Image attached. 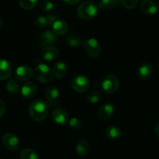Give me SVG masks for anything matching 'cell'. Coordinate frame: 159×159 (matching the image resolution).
Returning <instances> with one entry per match:
<instances>
[{
    "mask_svg": "<svg viewBox=\"0 0 159 159\" xmlns=\"http://www.w3.org/2000/svg\"><path fill=\"white\" fill-rule=\"evenodd\" d=\"M6 89L9 93H17L20 89V85L17 82V81H16L15 79H10V80L8 81V82L6 85Z\"/></svg>",
    "mask_w": 159,
    "mask_h": 159,
    "instance_id": "23",
    "label": "cell"
},
{
    "mask_svg": "<svg viewBox=\"0 0 159 159\" xmlns=\"http://www.w3.org/2000/svg\"><path fill=\"white\" fill-rule=\"evenodd\" d=\"M102 90L107 94H113L116 93L120 86V82L118 78L114 75H108L105 76L101 84Z\"/></svg>",
    "mask_w": 159,
    "mask_h": 159,
    "instance_id": "4",
    "label": "cell"
},
{
    "mask_svg": "<svg viewBox=\"0 0 159 159\" xmlns=\"http://www.w3.org/2000/svg\"><path fill=\"white\" fill-rule=\"evenodd\" d=\"M66 40L68 44H69L70 46L71 47H78L79 46V45L82 44V39H81L79 36L75 35V34L68 36V37H67Z\"/></svg>",
    "mask_w": 159,
    "mask_h": 159,
    "instance_id": "26",
    "label": "cell"
},
{
    "mask_svg": "<svg viewBox=\"0 0 159 159\" xmlns=\"http://www.w3.org/2000/svg\"><path fill=\"white\" fill-rule=\"evenodd\" d=\"M47 18H48V25L50 24H53V23H54L56 20V16L53 15V14H49L48 16H47Z\"/></svg>",
    "mask_w": 159,
    "mask_h": 159,
    "instance_id": "33",
    "label": "cell"
},
{
    "mask_svg": "<svg viewBox=\"0 0 159 159\" xmlns=\"http://www.w3.org/2000/svg\"><path fill=\"white\" fill-rule=\"evenodd\" d=\"M101 98V93L99 90H93L89 93L87 96V99L91 103H96L99 101Z\"/></svg>",
    "mask_w": 159,
    "mask_h": 159,
    "instance_id": "25",
    "label": "cell"
},
{
    "mask_svg": "<svg viewBox=\"0 0 159 159\" xmlns=\"http://www.w3.org/2000/svg\"><path fill=\"white\" fill-rule=\"evenodd\" d=\"M44 1H49V0H44Z\"/></svg>",
    "mask_w": 159,
    "mask_h": 159,
    "instance_id": "39",
    "label": "cell"
},
{
    "mask_svg": "<svg viewBox=\"0 0 159 159\" xmlns=\"http://www.w3.org/2000/svg\"><path fill=\"white\" fill-rule=\"evenodd\" d=\"M6 113V105L2 99H0V117L3 116Z\"/></svg>",
    "mask_w": 159,
    "mask_h": 159,
    "instance_id": "32",
    "label": "cell"
},
{
    "mask_svg": "<svg viewBox=\"0 0 159 159\" xmlns=\"http://www.w3.org/2000/svg\"><path fill=\"white\" fill-rule=\"evenodd\" d=\"M38 0H19V3L21 8L26 10L34 9L37 5Z\"/></svg>",
    "mask_w": 159,
    "mask_h": 159,
    "instance_id": "24",
    "label": "cell"
},
{
    "mask_svg": "<svg viewBox=\"0 0 159 159\" xmlns=\"http://www.w3.org/2000/svg\"><path fill=\"white\" fill-rule=\"evenodd\" d=\"M45 96L50 102H54L59 96V90L55 85H51L46 90Z\"/></svg>",
    "mask_w": 159,
    "mask_h": 159,
    "instance_id": "21",
    "label": "cell"
},
{
    "mask_svg": "<svg viewBox=\"0 0 159 159\" xmlns=\"http://www.w3.org/2000/svg\"><path fill=\"white\" fill-rule=\"evenodd\" d=\"M67 71H68V68L65 62L57 61L54 64V68H53V74L57 79H60L65 77Z\"/></svg>",
    "mask_w": 159,
    "mask_h": 159,
    "instance_id": "17",
    "label": "cell"
},
{
    "mask_svg": "<svg viewBox=\"0 0 159 159\" xmlns=\"http://www.w3.org/2000/svg\"><path fill=\"white\" fill-rule=\"evenodd\" d=\"M105 134L107 138L113 141H116L120 139L122 136V131L120 129L116 126H110L105 130Z\"/></svg>",
    "mask_w": 159,
    "mask_h": 159,
    "instance_id": "19",
    "label": "cell"
},
{
    "mask_svg": "<svg viewBox=\"0 0 159 159\" xmlns=\"http://www.w3.org/2000/svg\"><path fill=\"white\" fill-rule=\"evenodd\" d=\"M33 74L34 72L30 67L27 66V65H22L16 68L15 76L18 80L26 81L32 78Z\"/></svg>",
    "mask_w": 159,
    "mask_h": 159,
    "instance_id": "10",
    "label": "cell"
},
{
    "mask_svg": "<svg viewBox=\"0 0 159 159\" xmlns=\"http://www.w3.org/2000/svg\"><path fill=\"white\" fill-rule=\"evenodd\" d=\"M123 6L128 9H132L137 6L139 0H120Z\"/></svg>",
    "mask_w": 159,
    "mask_h": 159,
    "instance_id": "30",
    "label": "cell"
},
{
    "mask_svg": "<svg viewBox=\"0 0 159 159\" xmlns=\"http://www.w3.org/2000/svg\"><path fill=\"white\" fill-rule=\"evenodd\" d=\"M155 135L157 136V138H159V122L156 124V126H155Z\"/></svg>",
    "mask_w": 159,
    "mask_h": 159,
    "instance_id": "35",
    "label": "cell"
},
{
    "mask_svg": "<svg viewBox=\"0 0 159 159\" xmlns=\"http://www.w3.org/2000/svg\"><path fill=\"white\" fill-rule=\"evenodd\" d=\"M2 142L6 148L12 151L17 150L20 145L18 138L12 133L6 134L2 138Z\"/></svg>",
    "mask_w": 159,
    "mask_h": 159,
    "instance_id": "8",
    "label": "cell"
},
{
    "mask_svg": "<svg viewBox=\"0 0 159 159\" xmlns=\"http://www.w3.org/2000/svg\"><path fill=\"white\" fill-rule=\"evenodd\" d=\"M114 113V107L112 104L107 103L100 107L98 110V116L101 120H109L113 116Z\"/></svg>",
    "mask_w": 159,
    "mask_h": 159,
    "instance_id": "14",
    "label": "cell"
},
{
    "mask_svg": "<svg viewBox=\"0 0 159 159\" xmlns=\"http://www.w3.org/2000/svg\"><path fill=\"white\" fill-rule=\"evenodd\" d=\"M20 159H38V155L32 148H24L20 153Z\"/></svg>",
    "mask_w": 159,
    "mask_h": 159,
    "instance_id": "22",
    "label": "cell"
},
{
    "mask_svg": "<svg viewBox=\"0 0 159 159\" xmlns=\"http://www.w3.org/2000/svg\"><path fill=\"white\" fill-rule=\"evenodd\" d=\"M57 40L55 34L50 30L43 31L42 34H40V37H38L37 43L40 47H48L51 44H53L54 42Z\"/></svg>",
    "mask_w": 159,
    "mask_h": 159,
    "instance_id": "7",
    "label": "cell"
},
{
    "mask_svg": "<svg viewBox=\"0 0 159 159\" xmlns=\"http://www.w3.org/2000/svg\"><path fill=\"white\" fill-rule=\"evenodd\" d=\"M118 0H101L99 2V8L102 9H109L117 5Z\"/></svg>",
    "mask_w": 159,
    "mask_h": 159,
    "instance_id": "27",
    "label": "cell"
},
{
    "mask_svg": "<svg viewBox=\"0 0 159 159\" xmlns=\"http://www.w3.org/2000/svg\"><path fill=\"white\" fill-rule=\"evenodd\" d=\"M36 26L38 27H44L48 25V20L47 16H39L35 20Z\"/></svg>",
    "mask_w": 159,
    "mask_h": 159,
    "instance_id": "28",
    "label": "cell"
},
{
    "mask_svg": "<svg viewBox=\"0 0 159 159\" xmlns=\"http://www.w3.org/2000/svg\"><path fill=\"white\" fill-rule=\"evenodd\" d=\"M37 91V86L34 82H29L25 83L21 88V95L25 99H30L35 96Z\"/></svg>",
    "mask_w": 159,
    "mask_h": 159,
    "instance_id": "12",
    "label": "cell"
},
{
    "mask_svg": "<svg viewBox=\"0 0 159 159\" xmlns=\"http://www.w3.org/2000/svg\"><path fill=\"white\" fill-rule=\"evenodd\" d=\"M36 79L42 83H48L54 79V74L51 68L45 64H39L35 68Z\"/></svg>",
    "mask_w": 159,
    "mask_h": 159,
    "instance_id": "3",
    "label": "cell"
},
{
    "mask_svg": "<svg viewBox=\"0 0 159 159\" xmlns=\"http://www.w3.org/2000/svg\"><path fill=\"white\" fill-rule=\"evenodd\" d=\"M158 6V8L159 9V1H158V6Z\"/></svg>",
    "mask_w": 159,
    "mask_h": 159,
    "instance_id": "37",
    "label": "cell"
},
{
    "mask_svg": "<svg viewBox=\"0 0 159 159\" xmlns=\"http://www.w3.org/2000/svg\"><path fill=\"white\" fill-rule=\"evenodd\" d=\"M65 2L68 3V4H76V3L79 2L81 0H63Z\"/></svg>",
    "mask_w": 159,
    "mask_h": 159,
    "instance_id": "34",
    "label": "cell"
},
{
    "mask_svg": "<svg viewBox=\"0 0 159 159\" xmlns=\"http://www.w3.org/2000/svg\"><path fill=\"white\" fill-rule=\"evenodd\" d=\"M84 48L89 56L97 57L101 54V47L99 41L94 38H90L84 42Z\"/></svg>",
    "mask_w": 159,
    "mask_h": 159,
    "instance_id": "5",
    "label": "cell"
},
{
    "mask_svg": "<svg viewBox=\"0 0 159 159\" xmlns=\"http://www.w3.org/2000/svg\"><path fill=\"white\" fill-rule=\"evenodd\" d=\"M153 73V68L148 63H142L138 67L137 75L141 81H146L151 78Z\"/></svg>",
    "mask_w": 159,
    "mask_h": 159,
    "instance_id": "9",
    "label": "cell"
},
{
    "mask_svg": "<svg viewBox=\"0 0 159 159\" xmlns=\"http://www.w3.org/2000/svg\"><path fill=\"white\" fill-rule=\"evenodd\" d=\"M59 51L55 47L48 46L45 47L41 51V57L47 61H51L57 57Z\"/></svg>",
    "mask_w": 159,
    "mask_h": 159,
    "instance_id": "15",
    "label": "cell"
},
{
    "mask_svg": "<svg viewBox=\"0 0 159 159\" xmlns=\"http://www.w3.org/2000/svg\"><path fill=\"white\" fill-rule=\"evenodd\" d=\"M158 69H159V61H158Z\"/></svg>",
    "mask_w": 159,
    "mask_h": 159,
    "instance_id": "38",
    "label": "cell"
},
{
    "mask_svg": "<svg viewBox=\"0 0 159 159\" xmlns=\"http://www.w3.org/2000/svg\"><path fill=\"white\" fill-rule=\"evenodd\" d=\"M140 9L143 13L147 15H154L157 12L158 6L152 0H144L140 5Z\"/></svg>",
    "mask_w": 159,
    "mask_h": 159,
    "instance_id": "13",
    "label": "cell"
},
{
    "mask_svg": "<svg viewBox=\"0 0 159 159\" xmlns=\"http://www.w3.org/2000/svg\"><path fill=\"white\" fill-rule=\"evenodd\" d=\"M52 120L59 125H64L68 120V113L63 109H56L52 112Z\"/></svg>",
    "mask_w": 159,
    "mask_h": 159,
    "instance_id": "11",
    "label": "cell"
},
{
    "mask_svg": "<svg viewBox=\"0 0 159 159\" xmlns=\"http://www.w3.org/2000/svg\"><path fill=\"white\" fill-rule=\"evenodd\" d=\"M2 20L1 17H0V26H1V25H2Z\"/></svg>",
    "mask_w": 159,
    "mask_h": 159,
    "instance_id": "36",
    "label": "cell"
},
{
    "mask_svg": "<svg viewBox=\"0 0 159 159\" xmlns=\"http://www.w3.org/2000/svg\"><path fill=\"white\" fill-rule=\"evenodd\" d=\"M52 28L55 35H64L68 30V24L64 20H57L53 23Z\"/></svg>",
    "mask_w": 159,
    "mask_h": 159,
    "instance_id": "18",
    "label": "cell"
},
{
    "mask_svg": "<svg viewBox=\"0 0 159 159\" xmlns=\"http://www.w3.org/2000/svg\"><path fill=\"white\" fill-rule=\"evenodd\" d=\"M69 126L72 130H79L82 128V122L79 120V119L75 117H73L69 121Z\"/></svg>",
    "mask_w": 159,
    "mask_h": 159,
    "instance_id": "29",
    "label": "cell"
},
{
    "mask_svg": "<svg viewBox=\"0 0 159 159\" xmlns=\"http://www.w3.org/2000/svg\"><path fill=\"white\" fill-rule=\"evenodd\" d=\"M78 16L83 20H90L98 13V6L92 1H84L81 3L77 9Z\"/></svg>",
    "mask_w": 159,
    "mask_h": 159,
    "instance_id": "2",
    "label": "cell"
},
{
    "mask_svg": "<svg viewBox=\"0 0 159 159\" xmlns=\"http://www.w3.org/2000/svg\"><path fill=\"white\" fill-rule=\"evenodd\" d=\"M89 85V80L88 78L84 75L75 76L71 82V87L76 93H84L88 90Z\"/></svg>",
    "mask_w": 159,
    "mask_h": 159,
    "instance_id": "6",
    "label": "cell"
},
{
    "mask_svg": "<svg viewBox=\"0 0 159 159\" xmlns=\"http://www.w3.org/2000/svg\"><path fill=\"white\" fill-rule=\"evenodd\" d=\"M40 8L43 12H48L54 9V4L50 1H43L40 3Z\"/></svg>",
    "mask_w": 159,
    "mask_h": 159,
    "instance_id": "31",
    "label": "cell"
},
{
    "mask_svg": "<svg viewBox=\"0 0 159 159\" xmlns=\"http://www.w3.org/2000/svg\"><path fill=\"white\" fill-rule=\"evenodd\" d=\"M90 147L89 143L85 140L79 141L76 145V152L77 154L81 157H85L89 154Z\"/></svg>",
    "mask_w": 159,
    "mask_h": 159,
    "instance_id": "20",
    "label": "cell"
},
{
    "mask_svg": "<svg viewBox=\"0 0 159 159\" xmlns=\"http://www.w3.org/2000/svg\"><path fill=\"white\" fill-rule=\"evenodd\" d=\"M49 107L45 101L41 99L34 100L29 107V114L31 119L40 122L46 119L48 114Z\"/></svg>",
    "mask_w": 159,
    "mask_h": 159,
    "instance_id": "1",
    "label": "cell"
},
{
    "mask_svg": "<svg viewBox=\"0 0 159 159\" xmlns=\"http://www.w3.org/2000/svg\"><path fill=\"white\" fill-rule=\"evenodd\" d=\"M12 75V67L6 60H0V80H6Z\"/></svg>",
    "mask_w": 159,
    "mask_h": 159,
    "instance_id": "16",
    "label": "cell"
}]
</instances>
